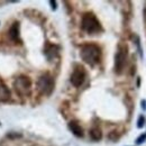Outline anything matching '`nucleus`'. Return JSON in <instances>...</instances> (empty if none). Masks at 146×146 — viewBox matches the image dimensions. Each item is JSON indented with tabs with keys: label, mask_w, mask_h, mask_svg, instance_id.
I'll list each match as a JSON object with an SVG mask.
<instances>
[{
	"label": "nucleus",
	"mask_w": 146,
	"mask_h": 146,
	"mask_svg": "<svg viewBox=\"0 0 146 146\" xmlns=\"http://www.w3.org/2000/svg\"><path fill=\"white\" fill-rule=\"evenodd\" d=\"M80 55H81V58L83 60V62H86L89 65H94L100 61L101 51H100L99 46H97L94 44H86L84 46H82Z\"/></svg>",
	"instance_id": "nucleus-1"
},
{
	"label": "nucleus",
	"mask_w": 146,
	"mask_h": 146,
	"mask_svg": "<svg viewBox=\"0 0 146 146\" xmlns=\"http://www.w3.org/2000/svg\"><path fill=\"white\" fill-rule=\"evenodd\" d=\"M81 26H82V29L88 34H97L102 29L98 18L91 13H87L83 15Z\"/></svg>",
	"instance_id": "nucleus-2"
},
{
	"label": "nucleus",
	"mask_w": 146,
	"mask_h": 146,
	"mask_svg": "<svg viewBox=\"0 0 146 146\" xmlns=\"http://www.w3.org/2000/svg\"><path fill=\"white\" fill-rule=\"evenodd\" d=\"M54 79L50 75V74H44L42 75L38 81H37V87H38V90L42 92L43 94H46V96H50L53 90H54Z\"/></svg>",
	"instance_id": "nucleus-3"
},
{
	"label": "nucleus",
	"mask_w": 146,
	"mask_h": 146,
	"mask_svg": "<svg viewBox=\"0 0 146 146\" xmlns=\"http://www.w3.org/2000/svg\"><path fill=\"white\" fill-rule=\"evenodd\" d=\"M126 61H127V47L119 46L117 53L115 55V72L118 74L123 72Z\"/></svg>",
	"instance_id": "nucleus-4"
},
{
	"label": "nucleus",
	"mask_w": 146,
	"mask_h": 146,
	"mask_svg": "<svg viewBox=\"0 0 146 146\" xmlns=\"http://www.w3.org/2000/svg\"><path fill=\"white\" fill-rule=\"evenodd\" d=\"M31 87H32V81L28 76L21 75L18 76L15 81V89L19 94H27L31 91Z\"/></svg>",
	"instance_id": "nucleus-5"
},
{
	"label": "nucleus",
	"mask_w": 146,
	"mask_h": 146,
	"mask_svg": "<svg viewBox=\"0 0 146 146\" xmlns=\"http://www.w3.org/2000/svg\"><path fill=\"white\" fill-rule=\"evenodd\" d=\"M70 80H71V83L74 87H76V88L81 87L83 84L84 80H86V71H84V69L81 65H78L74 69L73 73L71 74V79Z\"/></svg>",
	"instance_id": "nucleus-6"
},
{
	"label": "nucleus",
	"mask_w": 146,
	"mask_h": 146,
	"mask_svg": "<svg viewBox=\"0 0 146 146\" xmlns=\"http://www.w3.org/2000/svg\"><path fill=\"white\" fill-rule=\"evenodd\" d=\"M69 128H70V130L72 131V134L74 136H76V137H83V129L82 127L76 123V121H70L69 123Z\"/></svg>",
	"instance_id": "nucleus-7"
},
{
	"label": "nucleus",
	"mask_w": 146,
	"mask_h": 146,
	"mask_svg": "<svg viewBox=\"0 0 146 146\" xmlns=\"http://www.w3.org/2000/svg\"><path fill=\"white\" fill-rule=\"evenodd\" d=\"M9 36L13 40H18L19 39V24L15 23L13 25V27L9 31Z\"/></svg>",
	"instance_id": "nucleus-8"
},
{
	"label": "nucleus",
	"mask_w": 146,
	"mask_h": 146,
	"mask_svg": "<svg viewBox=\"0 0 146 146\" xmlns=\"http://www.w3.org/2000/svg\"><path fill=\"white\" fill-rule=\"evenodd\" d=\"M10 98V90L6 87L0 84V101H7Z\"/></svg>",
	"instance_id": "nucleus-9"
},
{
	"label": "nucleus",
	"mask_w": 146,
	"mask_h": 146,
	"mask_svg": "<svg viewBox=\"0 0 146 146\" xmlns=\"http://www.w3.org/2000/svg\"><path fill=\"white\" fill-rule=\"evenodd\" d=\"M90 137L93 141H100L102 137V133L99 128H92L90 130Z\"/></svg>",
	"instance_id": "nucleus-10"
},
{
	"label": "nucleus",
	"mask_w": 146,
	"mask_h": 146,
	"mask_svg": "<svg viewBox=\"0 0 146 146\" xmlns=\"http://www.w3.org/2000/svg\"><path fill=\"white\" fill-rule=\"evenodd\" d=\"M58 53V47L56 45H50V48L46 50V55L48 58H53Z\"/></svg>",
	"instance_id": "nucleus-11"
},
{
	"label": "nucleus",
	"mask_w": 146,
	"mask_h": 146,
	"mask_svg": "<svg viewBox=\"0 0 146 146\" xmlns=\"http://www.w3.org/2000/svg\"><path fill=\"white\" fill-rule=\"evenodd\" d=\"M144 125H145V117H144V116H139L138 121H137V127L143 128V126H144Z\"/></svg>",
	"instance_id": "nucleus-12"
},
{
	"label": "nucleus",
	"mask_w": 146,
	"mask_h": 146,
	"mask_svg": "<svg viewBox=\"0 0 146 146\" xmlns=\"http://www.w3.org/2000/svg\"><path fill=\"white\" fill-rule=\"evenodd\" d=\"M146 139V134H144V135H141L138 138H137V141H136V144L137 145H139V144H142V143H144Z\"/></svg>",
	"instance_id": "nucleus-13"
},
{
	"label": "nucleus",
	"mask_w": 146,
	"mask_h": 146,
	"mask_svg": "<svg viewBox=\"0 0 146 146\" xmlns=\"http://www.w3.org/2000/svg\"><path fill=\"white\" fill-rule=\"evenodd\" d=\"M50 3H51V6H52V8H53V9H56V1H53V0H51V1H50Z\"/></svg>",
	"instance_id": "nucleus-14"
},
{
	"label": "nucleus",
	"mask_w": 146,
	"mask_h": 146,
	"mask_svg": "<svg viewBox=\"0 0 146 146\" xmlns=\"http://www.w3.org/2000/svg\"><path fill=\"white\" fill-rule=\"evenodd\" d=\"M144 17H145V20H146V10H145V14H144Z\"/></svg>",
	"instance_id": "nucleus-15"
}]
</instances>
